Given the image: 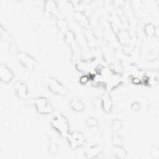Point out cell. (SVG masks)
<instances>
[{"label":"cell","instance_id":"ffe728a7","mask_svg":"<svg viewBox=\"0 0 159 159\" xmlns=\"http://www.w3.org/2000/svg\"><path fill=\"white\" fill-rule=\"evenodd\" d=\"M88 80H89V78L87 75H83V76H81L80 79V83H82V84L87 83L88 81Z\"/></svg>","mask_w":159,"mask_h":159},{"label":"cell","instance_id":"3957f363","mask_svg":"<svg viewBox=\"0 0 159 159\" xmlns=\"http://www.w3.org/2000/svg\"><path fill=\"white\" fill-rule=\"evenodd\" d=\"M35 105L37 111L42 114H48L51 112L52 109L49 105L47 100L44 98H39L35 101Z\"/></svg>","mask_w":159,"mask_h":159},{"label":"cell","instance_id":"d6986e66","mask_svg":"<svg viewBox=\"0 0 159 159\" xmlns=\"http://www.w3.org/2000/svg\"><path fill=\"white\" fill-rule=\"evenodd\" d=\"M66 40L67 42H69V43H72L73 42V39H74V36L71 33L69 32V33H67L66 34Z\"/></svg>","mask_w":159,"mask_h":159},{"label":"cell","instance_id":"7402d4cb","mask_svg":"<svg viewBox=\"0 0 159 159\" xmlns=\"http://www.w3.org/2000/svg\"><path fill=\"white\" fill-rule=\"evenodd\" d=\"M65 24V22H64V23H63V24ZM63 24H62V23H61V22H60V25H63ZM62 26H63V28H65V26H60V28L62 29Z\"/></svg>","mask_w":159,"mask_h":159},{"label":"cell","instance_id":"2e32d148","mask_svg":"<svg viewBox=\"0 0 159 159\" xmlns=\"http://www.w3.org/2000/svg\"><path fill=\"white\" fill-rule=\"evenodd\" d=\"M121 127V122L120 121L116 120L112 123V129L114 131H118Z\"/></svg>","mask_w":159,"mask_h":159},{"label":"cell","instance_id":"6da1fadb","mask_svg":"<svg viewBox=\"0 0 159 159\" xmlns=\"http://www.w3.org/2000/svg\"><path fill=\"white\" fill-rule=\"evenodd\" d=\"M52 124L54 128L56 129L61 135L63 136L68 135L69 124L64 117L60 115H56L52 120Z\"/></svg>","mask_w":159,"mask_h":159},{"label":"cell","instance_id":"7c38bea8","mask_svg":"<svg viewBox=\"0 0 159 159\" xmlns=\"http://www.w3.org/2000/svg\"><path fill=\"white\" fill-rule=\"evenodd\" d=\"M76 18L81 25L83 26H88V19L83 15H82L80 12H78V14L76 15Z\"/></svg>","mask_w":159,"mask_h":159},{"label":"cell","instance_id":"9a60e30c","mask_svg":"<svg viewBox=\"0 0 159 159\" xmlns=\"http://www.w3.org/2000/svg\"><path fill=\"white\" fill-rule=\"evenodd\" d=\"M151 156H152V157H153L154 158H158L159 156L158 149L156 147H152L151 149Z\"/></svg>","mask_w":159,"mask_h":159},{"label":"cell","instance_id":"5bb4252c","mask_svg":"<svg viewBox=\"0 0 159 159\" xmlns=\"http://www.w3.org/2000/svg\"><path fill=\"white\" fill-rule=\"evenodd\" d=\"M114 152L116 153V155L118 156V157L123 158L125 157L126 152L123 149H121L120 147H115Z\"/></svg>","mask_w":159,"mask_h":159},{"label":"cell","instance_id":"e0dca14e","mask_svg":"<svg viewBox=\"0 0 159 159\" xmlns=\"http://www.w3.org/2000/svg\"><path fill=\"white\" fill-rule=\"evenodd\" d=\"M58 151V148L57 145L56 144H52L51 146H50V152L52 154L56 153Z\"/></svg>","mask_w":159,"mask_h":159},{"label":"cell","instance_id":"4fadbf2b","mask_svg":"<svg viewBox=\"0 0 159 159\" xmlns=\"http://www.w3.org/2000/svg\"><path fill=\"white\" fill-rule=\"evenodd\" d=\"M145 32L147 35L149 36V37H152L155 34V27L152 24H147L145 28Z\"/></svg>","mask_w":159,"mask_h":159},{"label":"cell","instance_id":"7a4b0ae2","mask_svg":"<svg viewBox=\"0 0 159 159\" xmlns=\"http://www.w3.org/2000/svg\"><path fill=\"white\" fill-rule=\"evenodd\" d=\"M68 139H69L71 147L73 149L80 147L85 142L83 135L80 133H77V132H75L70 135H68Z\"/></svg>","mask_w":159,"mask_h":159},{"label":"cell","instance_id":"8fae6325","mask_svg":"<svg viewBox=\"0 0 159 159\" xmlns=\"http://www.w3.org/2000/svg\"><path fill=\"white\" fill-rule=\"evenodd\" d=\"M45 9H46V10L50 12V13H55L57 8H56V4L54 3V2L51 1H49L46 3V4H45Z\"/></svg>","mask_w":159,"mask_h":159},{"label":"cell","instance_id":"52a82bcc","mask_svg":"<svg viewBox=\"0 0 159 159\" xmlns=\"http://www.w3.org/2000/svg\"><path fill=\"white\" fill-rule=\"evenodd\" d=\"M15 89L17 94L21 98H24L28 94V88L26 85L22 83H17L15 85Z\"/></svg>","mask_w":159,"mask_h":159},{"label":"cell","instance_id":"8992f818","mask_svg":"<svg viewBox=\"0 0 159 159\" xmlns=\"http://www.w3.org/2000/svg\"><path fill=\"white\" fill-rule=\"evenodd\" d=\"M13 75L8 68L3 65L0 67V78L4 82H9L12 78Z\"/></svg>","mask_w":159,"mask_h":159},{"label":"cell","instance_id":"ba28073f","mask_svg":"<svg viewBox=\"0 0 159 159\" xmlns=\"http://www.w3.org/2000/svg\"><path fill=\"white\" fill-rule=\"evenodd\" d=\"M102 104L104 110L106 111H110L112 107V101L108 95H104L102 98Z\"/></svg>","mask_w":159,"mask_h":159},{"label":"cell","instance_id":"44dd1931","mask_svg":"<svg viewBox=\"0 0 159 159\" xmlns=\"http://www.w3.org/2000/svg\"><path fill=\"white\" fill-rule=\"evenodd\" d=\"M132 106H133V109L134 110H137L139 109V104L138 103H134Z\"/></svg>","mask_w":159,"mask_h":159},{"label":"cell","instance_id":"9c48e42d","mask_svg":"<svg viewBox=\"0 0 159 159\" xmlns=\"http://www.w3.org/2000/svg\"><path fill=\"white\" fill-rule=\"evenodd\" d=\"M71 106L74 110L76 111H81L83 110L85 108L83 103L79 99H74L71 102Z\"/></svg>","mask_w":159,"mask_h":159},{"label":"cell","instance_id":"5b68a950","mask_svg":"<svg viewBox=\"0 0 159 159\" xmlns=\"http://www.w3.org/2000/svg\"><path fill=\"white\" fill-rule=\"evenodd\" d=\"M49 87L53 92L57 94H64L67 93V89L56 80H51L50 81Z\"/></svg>","mask_w":159,"mask_h":159},{"label":"cell","instance_id":"30bf717a","mask_svg":"<svg viewBox=\"0 0 159 159\" xmlns=\"http://www.w3.org/2000/svg\"><path fill=\"white\" fill-rule=\"evenodd\" d=\"M100 151H101L100 147H93L88 150V151L87 152V157H88V158L94 157L95 156H97L99 152H100Z\"/></svg>","mask_w":159,"mask_h":159},{"label":"cell","instance_id":"277c9868","mask_svg":"<svg viewBox=\"0 0 159 159\" xmlns=\"http://www.w3.org/2000/svg\"><path fill=\"white\" fill-rule=\"evenodd\" d=\"M20 61L28 70H33L35 66V62L31 57L25 53H20L19 56Z\"/></svg>","mask_w":159,"mask_h":159},{"label":"cell","instance_id":"ac0fdd59","mask_svg":"<svg viewBox=\"0 0 159 159\" xmlns=\"http://www.w3.org/2000/svg\"><path fill=\"white\" fill-rule=\"evenodd\" d=\"M88 123L90 126H94L97 124V121L96 119H94V118L91 117L88 119Z\"/></svg>","mask_w":159,"mask_h":159}]
</instances>
